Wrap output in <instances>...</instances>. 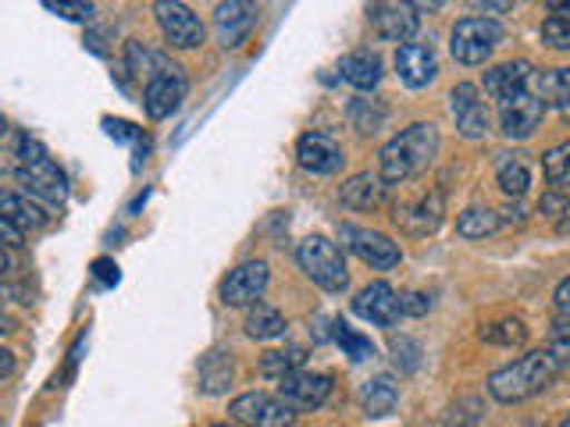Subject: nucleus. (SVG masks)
<instances>
[{
    "label": "nucleus",
    "instance_id": "f3484780",
    "mask_svg": "<svg viewBox=\"0 0 570 427\" xmlns=\"http://www.w3.org/2000/svg\"><path fill=\"white\" fill-rule=\"evenodd\" d=\"M296 160H299V168L311 175H338L346 153L328 132H303L296 142Z\"/></svg>",
    "mask_w": 570,
    "mask_h": 427
},
{
    "label": "nucleus",
    "instance_id": "cd10ccee",
    "mask_svg": "<svg viewBox=\"0 0 570 427\" xmlns=\"http://www.w3.org/2000/svg\"><path fill=\"white\" fill-rule=\"evenodd\" d=\"M125 68H129L136 79L154 82L157 76H165V71L171 68V61H168V53L150 50L147 43H136L132 40L129 47H125Z\"/></svg>",
    "mask_w": 570,
    "mask_h": 427
},
{
    "label": "nucleus",
    "instance_id": "412c9836",
    "mask_svg": "<svg viewBox=\"0 0 570 427\" xmlns=\"http://www.w3.org/2000/svg\"><path fill=\"white\" fill-rule=\"evenodd\" d=\"M338 76H343V82H350L353 89L367 93V89H374L382 82L385 64H382V58L374 50H353V53H346L343 61H338Z\"/></svg>",
    "mask_w": 570,
    "mask_h": 427
},
{
    "label": "nucleus",
    "instance_id": "0eeeda50",
    "mask_svg": "<svg viewBox=\"0 0 570 427\" xmlns=\"http://www.w3.org/2000/svg\"><path fill=\"white\" fill-rule=\"evenodd\" d=\"M228 414L236 417L239 427H293L296 424L293 409L278 396H267V391H243V396L232 399Z\"/></svg>",
    "mask_w": 570,
    "mask_h": 427
},
{
    "label": "nucleus",
    "instance_id": "49530a36",
    "mask_svg": "<svg viewBox=\"0 0 570 427\" xmlns=\"http://www.w3.org/2000/svg\"><path fill=\"white\" fill-rule=\"evenodd\" d=\"M11 271H14V257H11V249L0 246V278L11 275Z\"/></svg>",
    "mask_w": 570,
    "mask_h": 427
},
{
    "label": "nucleus",
    "instance_id": "9d476101",
    "mask_svg": "<svg viewBox=\"0 0 570 427\" xmlns=\"http://www.w3.org/2000/svg\"><path fill=\"white\" fill-rule=\"evenodd\" d=\"M154 14H157L160 36H165L175 50H193L204 43L207 29L186 4H178V0H157Z\"/></svg>",
    "mask_w": 570,
    "mask_h": 427
},
{
    "label": "nucleus",
    "instance_id": "b1692460",
    "mask_svg": "<svg viewBox=\"0 0 570 427\" xmlns=\"http://www.w3.org/2000/svg\"><path fill=\"white\" fill-rule=\"evenodd\" d=\"M285 328H289V320L278 307L272 302H254V307H246V335L257 338V342H272V338H282Z\"/></svg>",
    "mask_w": 570,
    "mask_h": 427
},
{
    "label": "nucleus",
    "instance_id": "f704fd0d",
    "mask_svg": "<svg viewBox=\"0 0 570 427\" xmlns=\"http://www.w3.org/2000/svg\"><path fill=\"white\" fill-rule=\"evenodd\" d=\"M335 342L346 349V356L353 364H364V360H374V342L367 335H356L350 325H343V320H338L335 325Z\"/></svg>",
    "mask_w": 570,
    "mask_h": 427
},
{
    "label": "nucleus",
    "instance_id": "aec40b11",
    "mask_svg": "<svg viewBox=\"0 0 570 427\" xmlns=\"http://www.w3.org/2000/svg\"><path fill=\"white\" fill-rule=\"evenodd\" d=\"M531 76H534V64L531 61H503L485 71V93L503 103L517 93H524V89L531 86Z\"/></svg>",
    "mask_w": 570,
    "mask_h": 427
},
{
    "label": "nucleus",
    "instance_id": "dca6fc26",
    "mask_svg": "<svg viewBox=\"0 0 570 427\" xmlns=\"http://www.w3.org/2000/svg\"><path fill=\"white\" fill-rule=\"evenodd\" d=\"M542 118H546V107H542L539 97L531 93V89H524V93H517V97L499 103V129H503L507 139L534 136V129L542 125Z\"/></svg>",
    "mask_w": 570,
    "mask_h": 427
},
{
    "label": "nucleus",
    "instance_id": "423d86ee",
    "mask_svg": "<svg viewBox=\"0 0 570 427\" xmlns=\"http://www.w3.org/2000/svg\"><path fill=\"white\" fill-rule=\"evenodd\" d=\"M338 239L350 249L356 260H364L374 271H392L400 260H403V249L400 242H392L385 231H374V228H356V225H343Z\"/></svg>",
    "mask_w": 570,
    "mask_h": 427
},
{
    "label": "nucleus",
    "instance_id": "de8ad7c7",
    "mask_svg": "<svg viewBox=\"0 0 570 427\" xmlns=\"http://www.w3.org/2000/svg\"><path fill=\"white\" fill-rule=\"evenodd\" d=\"M11 331H14V320L4 310H0V335H11Z\"/></svg>",
    "mask_w": 570,
    "mask_h": 427
},
{
    "label": "nucleus",
    "instance_id": "7c9ffc66",
    "mask_svg": "<svg viewBox=\"0 0 570 427\" xmlns=\"http://www.w3.org/2000/svg\"><path fill=\"white\" fill-rule=\"evenodd\" d=\"M542 171H546V182L557 192L570 189V139L557 142V147H549L542 153Z\"/></svg>",
    "mask_w": 570,
    "mask_h": 427
},
{
    "label": "nucleus",
    "instance_id": "c9c22d12",
    "mask_svg": "<svg viewBox=\"0 0 570 427\" xmlns=\"http://www.w3.org/2000/svg\"><path fill=\"white\" fill-rule=\"evenodd\" d=\"M350 121H353L361 132H379L382 125H385V107H379L374 100L356 97V100L350 103Z\"/></svg>",
    "mask_w": 570,
    "mask_h": 427
},
{
    "label": "nucleus",
    "instance_id": "2eb2a0df",
    "mask_svg": "<svg viewBox=\"0 0 570 427\" xmlns=\"http://www.w3.org/2000/svg\"><path fill=\"white\" fill-rule=\"evenodd\" d=\"M186 71L171 64L165 76H157L154 82H147V89H142V111H147V118L160 121V118H171L178 107H183L186 100Z\"/></svg>",
    "mask_w": 570,
    "mask_h": 427
},
{
    "label": "nucleus",
    "instance_id": "ea45409f",
    "mask_svg": "<svg viewBox=\"0 0 570 427\" xmlns=\"http://www.w3.org/2000/svg\"><path fill=\"white\" fill-rule=\"evenodd\" d=\"M400 310H403V317H424L428 310H432V296L417 292V289H406V292H400Z\"/></svg>",
    "mask_w": 570,
    "mask_h": 427
},
{
    "label": "nucleus",
    "instance_id": "4c0bfd02",
    "mask_svg": "<svg viewBox=\"0 0 570 427\" xmlns=\"http://www.w3.org/2000/svg\"><path fill=\"white\" fill-rule=\"evenodd\" d=\"M43 8L68 18V22H89V18L97 14V8L86 4V0H43Z\"/></svg>",
    "mask_w": 570,
    "mask_h": 427
},
{
    "label": "nucleus",
    "instance_id": "09e8293b",
    "mask_svg": "<svg viewBox=\"0 0 570 427\" xmlns=\"http://www.w3.org/2000/svg\"><path fill=\"white\" fill-rule=\"evenodd\" d=\"M478 11H510L513 4H474Z\"/></svg>",
    "mask_w": 570,
    "mask_h": 427
},
{
    "label": "nucleus",
    "instance_id": "c756f323",
    "mask_svg": "<svg viewBox=\"0 0 570 427\" xmlns=\"http://www.w3.org/2000/svg\"><path fill=\"white\" fill-rule=\"evenodd\" d=\"M481 335V342H489V346H524L528 342V325L521 317H503V320H492V325H485L478 331Z\"/></svg>",
    "mask_w": 570,
    "mask_h": 427
},
{
    "label": "nucleus",
    "instance_id": "39448f33",
    "mask_svg": "<svg viewBox=\"0 0 570 427\" xmlns=\"http://www.w3.org/2000/svg\"><path fill=\"white\" fill-rule=\"evenodd\" d=\"M442 218H445V200L439 189H424V192L392 207V225H396L403 236H414V239H424V236H432V231H439Z\"/></svg>",
    "mask_w": 570,
    "mask_h": 427
},
{
    "label": "nucleus",
    "instance_id": "4468645a",
    "mask_svg": "<svg viewBox=\"0 0 570 427\" xmlns=\"http://www.w3.org/2000/svg\"><path fill=\"white\" fill-rule=\"evenodd\" d=\"M14 178H18V186H26V192L36 196V200L61 203L68 196V178L50 157H36V160H26V165H18Z\"/></svg>",
    "mask_w": 570,
    "mask_h": 427
},
{
    "label": "nucleus",
    "instance_id": "6ab92c4d",
    "mask_svg": "<svg viewBox=\"0 0 570 427\" xmlns=\"http://www.w3.org/2000/svg\"><path fill=\"white\" fill-rule=\"evenodd\" d=\"M396 76L406 89H424L439 79V58L428 43H403L396 50Z\"/></svg>",
    "mask_w": 570,
    "mask_h": 427
},
{
    "label": "nucleus",
    "instance_id": "a878e982",
    "mask_svg": "<svg viewBox=\"0 0 570 427\" xmlns=\"http://www.w3.org/2000/svg\"><path fill=\"white\" fill-rule=\"evenodd\" d=\"M495 182L510 200H521L531 186V165L524 160V153H503L495 160Z\"/></svg>",
    "mask_w": 570,
    "mask_h": 427
},
{
    "label": "nucleus",
    "instance_id": "4be33fe9",
    "mask_svg": "<svg viewBox=\"0 0 570 427\" xmlns=\"http://www.w3.org/2000/svg\"><path fill=\"white\" fill-rule=\"evenodd\" d=\"M338 200H343L350 210H374L385 200V182L371 171H356L346 178L343 189H338Z\"/></svg>",
    "mask_w": 570,
    "mask_h": 427
},
{
    "label": "nucleus",
    "instance_id": "8fccbe9b",
    "mask_svg": "<svg viewBox=\"0 0 570 427\" xmlns=\"http://www.w3.org/2000/svg\"><path fill=\"white\" fill-rule=\"evenodd\" d=\"M8 132V121H4V115H0V136H4Z\"/></svg>",
    "mask_w": 570,
    "mask_h": 427
},
{
    "label": "nucleus",
    "instance_id": "6e6552de",
    "mask_svg": "<svg viewBox=\"0 0 570 427\" xmlns=\"http://www.w3.org/2000/svg\"><path fill=\"white\" fill-rule=\"evenodd\" d=\"M332 396V374H314V370H293L278 381V399L293 409V414H311L321 409Z\"/></svg>",
    "mask_w": 570,
    "mask_h": 427
},
{
    "label": "nucleus",
    "instance_id": "e433bc0d",
    "mask_svg": "<svg viewBox=\"0 0 570 427\" xmlns=\"http://www.w3.org/2000/svg\"><path fill=\"white\" fill-rule=\"evenodd\" d=\"M549 352L557 356L560 367H570V317H557L552 320V331H549Z\"/></svg>",
    "mask_w": 570,
    "mask_h": 427
},
{
    "label": "nucleus",
    "instance_id": "393cba45",
    "mask_svg": "<svg viewBox=\"0 0 570 427\" xmlns=\"http://www.w3.org/2000/svg\"><path fill=\"white\" fill-rule=\"evenodd\" d=\"M196 374H200V391H207V396H222V391L232 388V378H236V364H232V356L214 349L207 352L200 367H196Z\"/></svg>",
    "mask_w": 570,
    "mask_h": 427
},
{
    "label": "nucleus",
    "instance_id": "7ed1b4c3",
    "mask_svg": "<svg viewBox=\"0 0 570 427\" xmlns=\"http://www.w3.org/2000/svg\"><path fill=\"white\" fill-rule=\"evenodd\" d=\"M296 264L299 271L307 275L317 289L325 292H343L350 285V271H346V257L332 239L325 236H307L296 246Z\"/></svg>",
    "mask_w": 570,
    "mask_h": 427
},
{
    "label": "nucleus",
    "instance_id": "58836bf2",
    "mask_svg": "<svg viewBox=\"0 0 570 427\" xmlns=\"http://www.w3.org/2000/svg\"><path fill=\"white\" fill-rule=\"evenodd\" d=\"M539 214H542V218H549V221H557V225H567L570 221V196L549 189L539 200Z\"/></svg>",
    "mask_w": 570,
    "mask_h": 427
},
{
    "label": "nucleus",
    "instance_id": "ddd939ff",
    "mask_svg": "<svg viewBox=\"0 0 570 427\" xmlns=\"http://www.w3.org/2000/svg\"><path fill=\"white\" fill-rule=\"evenodd\" d=\"M353 314L361 317V320H367V325H374V328H396L400 317H403L400 292L392 289L389 281H371L367 289L356 292Z\"/></svg>",
    "mask_w": 570,
    "mask_h": 427
},
{
    "label": "nucleus",
    "instance_id": "20e7f679",
    "mask_svg": "<svg viewBox=\"0 0 570 427\" xmlns=\"http://www.w3.org/2000/svg\"><path fill=\"white\" fill-rule=\"evenodd\" d=\"M503 43V26L495 18H460L450 36V53L468 68L485 64L495 47Z\"/></svg>",
    "mask_w": 570,
    "mask_h": 427
},
{
    "label": "nucleus",
    "instance_id": "37998d69",
    "mask_svg": "<svg viewBox=\"0 0 570 427\" xmlns=\"http://www.w3.org/2000/svg\"><path fill=\"white\" fill-rule=\"evenodd\" d=\"M94 278H97L100 285H115V281H118V267H115L111 260H97V264H94Z\"/></svg>",
    "mask_w": 570,
    "mask_h": 427
},
{
    "label": "nucleus",
    "instance_id": "9b49d317",
    "mask_svg": "<svg viewBox=\"0 0 570 427\" xmlns=\"http://www.w3.org/2000/svg\"><path fill=\"white\" fill-rule=\"evenodd\" d=\"M267 281H272V271H267L264 260H243L222 281V302L225 307H254V302H261Z\"/></svg>",
    "mask_w": 570,
    "mask_h": 427
},
{
    "label": "nucleus",
    "instance_id": "f03ea898",
    "mask_svg": "<svg viewBox=\"0 0 570 427\" xmlns=\"http://www.w3.org/2000/svg\"><path fill=\"white\" fill-rule=\"evenodd\" d=\"M560 360L549 349H531L521 360H513L507 367H499L489 374V396L495 403H524L531 396L546 391L552 381L560 378Z\"/></svg>",
    "mask_w": 570,
    "mask_h": 427
},
{
    "label": "nucleus",
    "instance_id": "a19ab883",
    "mask_svg": "<svg viewBox=\"0 0 570 427\" xmlns=\"http://www.w3.org/2000/svg\"><path fill=\"white\" fill-rule=\"evenodd\" d=\"M104 129H107V136L118 139V142H132V139H139L136 125H129V121H115V118H107V121H104Z\"/></svg>",
    "mask_w": 570,
    "mask_h": 427
},
{
    "label": "nucleus",
    "instance_id": "473e14b6",
    "mask_svg": "<svg viewBox=\"0 0 570 427\" xmlns=\"http://www.w3.org/2000/svg\"><path fill=\"white\" fill-rule=\"evenodd\" d=\"M303 360H307V352H303L299 346H289V349H272V352H264V356H261V374H264V378L282 381L285 374L303 370Z\"/></svg>",
    "mask_w": 570,
    "mask_h": 427
},
{
    "label": "nucleus",
    "instance_id": "79ce46f5",
    "mask_svg": "<svg viewBox=\"0 0 570 427\" xmlns=\"http://www.w3.org/2000/svg\"><path fill=\"white\" fill-rule=\"evenodd\" d=\"M22 242H26V231L18 228V225H11V221L0 218V246H4V249H14V246H22Z\"/></svg>",
    "mask_w": 570,
    "mask_h": 427
},
{
    "label": "nucleus",
    "instance_id": "c03bdc74",
    "mask_svg": "<svg viewBox=\"0 0 570 427\" xmlns=\"http://www.w3.org/2000/svg\"><path fill=\"white\" fill-rule=\"evenodd\" d=\"M552 299H557V310L570 317V278H563V281L557 285V296H552Z\"/></svg>",
    "mask_w": 570,
    "mask_h": 427
},
{
    "label": "nucleus",
    "instance_id": "3c124183",
    "mask_svg": "<svg viewBox=\"0 0 570 427\" xmlns=\"http://www.w3.org/2000/svg\"><path fill=\"white\" fill-rule=\"evenodd\" d=\"M557 427H570V414H567V417H563V420H560Z\"/></svg>",
    "mask_w": 570,
    "mask_h": 427
},
{
    "label": "nucleus",
    "instance_id": "bb28decb",
    "mask_svg": "<svg viewBox=\"0 0 570 427\" xmlns=\"http://www.w3.org/2000/svg\"><path fill=\"white\" fill-rule=\"evenodd\" d=\"M396 406H400V385L389 374H379V378L361 388V409L367 417H389Z\"/></svg>",
    "mask_w": 570,
    "mask_h": 427
},
{
    "label": "nucleus",
    "instance_id": "c85d7f7f",
    "mask_svg": "<svg viewBox=\"0 0 570 427\" xmlns=\"http://www.w3.org/2000/svg\"><path fill=\"white\" fill-rule=\"evenodd\" d=\"M499 228H503V218H499V210L481 207V203L468 207L456 218V231H460L463 239H489V236H495Z\"/></svg>",
    "mask_w": 570,
    "mask_h": 427
},
{
    "label": "nucleus",
    "instance_id": "72a5a7b5",
    "mask_svg": "<svg viewBox=\"0 0 570 427\" xmlns=\"http://www.w3.org/2000/svg\"><path fill=\"white\" fill-rule=\"evenodd\" d=\"M0 218L4 221H11V225H18V228H36L40 225V210H36L29 200H22V196H14V192H8V189H0Z\"/></svg>",
    "mask_w": 570,
    "mask_h": 427
},
{
    "label": "nucleus",
    "instance_id": "f257e3e1",
    "mask_svg": "<svg viewBox=\"0 0 570 427\" xmlns=\"http://www.w3.org/2000/svg\"><path fill=\"white\" fill-rule=\"evenodd\" d=\"M442 147V136L432 121H414L403 132L392 136L379 153V178L385 186H403L414 175L432 168Z\"/></svg>",
    "mask_w": 570,
    "mask_h": 427
},
{
    "label": "nucleus",
    "instance_id": "1a4fd4ad",
    "mask_svg": "<svg viewBox=\"0 0 570 427\" xmlns=\"http://www.w3.org/2000/svg\"><path fill=\"white\" fill-rule=\"evenodd\" d=\"M450 115H453L456 132L463 139H485L489 129H492L489 103H485V97H481V89L474 82L453 86V93H450Z\"/></svg>",
    "mask_w": 570,
    "mask_h": 427
},
{
    "label": "nucleus",
    "instance_id": "a211bd4d",
    "mask_svg": "<svg viewBox=\"0 0 570 427\" xmlns=\"http://www.w3.org/2000/svg\"><path fill=\"white\" fill-rule=\"evenodd\" d=\"M257 29V4L246 0H228V4L214 8V32L225 50H236L249 40V32Z\"/></svg>",
    "mask_w": 570,
    "mask_h": 427
},
{
    "label": "nucleus",
    "instance_id": "603ef678",
    "mask_svg": "<svg viewBox=\"0 0 570 427\" xmlns=\"http://www.w3.org/2000/svg\"><path fill=\"white\" fill-rule=\"evenodd\" d=\"M210 427H239V424H210Z\"/></svg>",
    "mask_w": 570,
    "mask_h": 427
},
{
    "label": "nucleus",
    "instance_id": "a18cd8bd",
    "mask_svg": "<svg viewBox=\"0 0 570 427\" xmlns=\"http://www.w3.org/2000/svg\"><path fill=\"white\" fill-rule=\"evenodd\" d=\"M14 374V356L8 349H0V381H8Z\"/></svg>",
    "mask_w": 570,
    "mask_h": 427
},
{
    "label": "nucleus",
    "instance_id": "5701e85b",
    "mask_svg": "<svg viewBox=\"0 0 570 427\" xmlns=\"http://www.w3.org/2000/svg\"><path fill=\"white\" fill-rule=\"evenodd\" d=\"M528 89L542 100L546 111H549V107H557V111H567V107H570V64L567 68L534 71Z\"/></svg>",
    "mask_w": 570,
    "mask_h": 427
},
{
    "label": "nucleus",
    "instance_id": "2f4dec72",
    "mask_svg": "<svg viewBox=\"0 0 570 427\" xmlns=\"http://www.w3.org/2000/svg\"><path fill=\"white\" fill-rule=\"evenodd\" d=\"M539 36L552 50H570V4H549V18L542 22Z\"/></svg>",
    "mask_w": 570,
    "mask_h": 427
},
{
    "label": "nucleus",
    "instance_id": "f8f14e48",
    "mask_svg": "<svg viewBox=\"0 0 570 427\" xmlns=\"http://www.w3.org/2000/svg\"><path fill=\"white\" fill-rule=\"evenodd\" d=\"M367 22L371 29L382 36V40L389 43H414V36H417V26H421V18H417V8L414 4H396V0H389V4H371L367 8Z\"/></svg>",
    "mask_w": 570,
    "mask_h": 427
}]
</instances>
